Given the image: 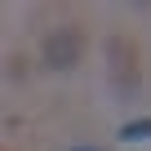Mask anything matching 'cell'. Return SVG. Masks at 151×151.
<instances>
[{"label":"cell","mask_w":151,"mask_h":151,"mask_svg":"<svg viewBox=\"0 0 151 151\" xmlns=\"http://www.w3.org/2000/svg\"><path fill=\"white\" fill-rule=\"evenodd\" d=\"M107 76L120 98H133L138 85H142V53H138V40L124 36V31H111L107 36Z\"/></svg>","instance_id":"1"},{"label":"cell","mask_w":151,"mask_h":151,"mask_svg":"<svg viewBox=\"0 0 151 151\" xmlns=\"http://www.w3.org/2000/svg\"><path fill=\"white\" fill-rule=\"evenodd\" d=\"M85 49H89L85 27L62 22V27H53V31L45 36L40 58H45V67H53V71H76V67H80V58H85Z\"/></svg>","instance_id":"2"},{"label":"cell","mask_w":151,"mask_h":151,"mask_svg":"<svg viewBox=\"0 0 151 151\" xmlns=\"http://www.w3.org/2000/svg\"><path fill=\"white\" fill-rule=\"evenodd\" d=\"M76 151H98V147H76Z\"/></svg>","instance_id":"4"},{"label":"cell","mask_w":151,"mask_h":151,"mask_svg":"<svg viewBox=\"0 0 151 151\" xmlns=\"http://www.w3.org/2000/svg\"><path fill=\"white\" fill-rule=\"evenodd\" d=\"M120 138H124V142L151 138V116H147V120H129V124H120Z\"/></svg>","instance_id":"3"}]
</instances>
